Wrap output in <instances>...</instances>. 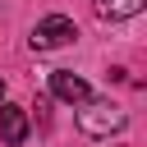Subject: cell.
Listing matches in <instances>:
<instances>
[{
	"label": "cell",
	"mask_w": 147,
	"mask_h": 147,
	"mask_svg": "<svg viewBox=\"0 0 147 147\" xmlns=\"http://www.w3.org/2000/svg\"><path fill=\"white\" fill-rule=\"evenodd\" d=\"M129 124V110H119L110 96H87L83 106H78V129L87 133V138H110V133H119Z\"/></svg>",
	"instance_id": "1"
},
{
	"label": "cell",
	"mask_w": 147,
	"mask_h": 147,
	"mask_svg": "<svg viewBox=\"0 0 147 147\" xmlns=\"http://www.w3.org/2000/svg\"><path fill=\"white\" fill-rule=\"evenodd\" d=\"M78 37V23L69 18V14H46L37 28H32V51H60V46H69Z\"/></svg>",
	"instance_id": "2"
},
{
	"label": "cell",
	"mask_w": 147,
	"mask_h": 147,
	"mask_svg": "<svg viewBox=\"0 0 147 147\" xmlns=\"http://www.w3.org/2000/svg\"><path fill=\"white\" fill-rule=\"evenodd\" d=\"M51 96H60V101H69V106H83V101L92 96V87H87V78H78L74 69H55V74H51Z\"/></svg>",
	"instance_id": "3"
},
{
	"label": "cell",
	"mask_w": 147,
	"mask_h": 147,
	"mask_svg": "<svg viewBox=\"0 0 147 147\" xmlns=\"http://www.w3.org/2000/svg\"><path fill=\"white\" fill-rule=\"evenodd\" d=\"M28 110L23 106H14V101H0V142L5 147H18L23 138H28Z\"/></svg>",
	"instance_id": "4"
},
{
	"label": "cell",
	"mask_w": 147,
	"mask_h": 147,
	"mask_svg": "<svg viewBox=\"0 0 147 147\" xmlns=\"http://www.w3.org/2000/svg\"><path fill=\"white\" fill-rule=\"evenodd\" d=\"M92 5H96V14H101V18L119 23V18H133V14H142V5H147V0H92Z\"/></svg>",
	"instance_id": "5"
},
{
	"label": "cell",
	"mask_w": 147,
	"mask_h": 147,
	"mask_svg": "<svg viewBox=\"0 0 147 147\" xmlns=\"http://www.w3.org/2000/svg\"><path fill=\"white\" fill-rule=\"evenodd\" d=\"M0 101H5V83H0Z\"/></svg>",
	"instance_id": "6"
}]
</instances>
